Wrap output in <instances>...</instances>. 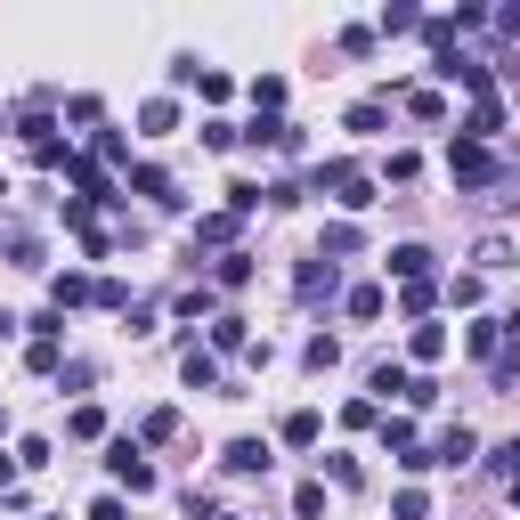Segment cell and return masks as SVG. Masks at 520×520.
<instances>
[{
	"label": "cell",
	"mask_w": 520,
	"mask_h": 520,
	"mask_svg": "<svg viewBox=\"0 0 520 520\" xmlns=\"http://www.w3.org/2000/svg\"><path fill=\"white\" fill-rule=\"evenodd\" d=\"M317 195H334L342 212H366V204H374V179H366L358 163H317Z\"/></svg>",
	"instance_id": "6da1fadb"
},
{
	"label": "cell",
	"mask_w": 520,
	"mask_h": 520,
	"mask_svg": "<svg viewBox=\"0 0 520 520\" xmlns=\"http://www.w3.org/2000/svg\"><path fill=\"white\" fill-rule=\"evenodd\" d=\"M447 171H455V187H488V179H496V155H488L480 139H455V147H447Z\"/></svg>",
	"instance_id": "7a4b0ae2"
},
{
	"label": "cell",
	"mask_w": 520,
	"mask_h": 520,
	"mask_svg": "<svg viewBox=\"0 0 520 520\" xmlns=\"http://www.w3.org/2000/svg\"><path fill=\"white\" fill-rule=\"evenodd\" d=\"M106 472H114V480H122L130 496H147V488H155V464H147V455L130 447V439H114V455H106Z\"/></svg>",
	"instance_id": "3957f363"
},
{
	"label": "cell",
	"mask_w": 520,
	"mask_h": 520,
	"mask_svg": "<svg viewBox=\"0 0 520 520\" xmlns=\"http://www.w3.org/2000/svg\"><path fill=\"white\" fill-rule=\"evenodd\" d=\"M82 301H98V277H82V269L49 277V309H57V317H65V309H82Z\"/></svg>",
	"instance_id": "277c9868"
},
{
	"label": "cell",
	"mask_w": 520,
	"mask_h": 520,
	"mask_svg": "<svg viewBox=\"0 0 520 520\" xmlns=\"http://www.w3.org/2000/svg\"><path fill=\"white\" fill-rule=\"evenodd\" d=\"M423 455H431V464H447V472H455V464H472V455H480V439H472L464 423H455V431H439V439H431Z\"/></svg>",
	"instance_id": "5b68a950"
},
{
	"label": "cell",
	"mask_w": 520,
	"mask_h": 520,
	"mask_svg": "<svg viewBox=\"0 0 520 520\" xmlns=\"http://www.w3.org/2000/svg\"><path fill=\"white\" fill-rule=\"evenodd\" d=\"M390 277H399V285H423V277H431V252H423V244H399V252H390Z\"/></svg>",
	"instance_id": "8992f818"
},
{
	"label": "cell",
	"mask_w": 520,
	"mask_h": 520,
	"mask_svg": "<svg viewBox=\"0 0 520 520\" xmlns=\"http://www.w3.org/2000/svg\"><path fill=\"white\" fill-rule=\"evenodd\" d=\"M0 244H9V252L25 260V269H41V236H33V228H17V220H0Z\"/></svg>",
	"instance_id": "52a82bcc"
},
{
	"label": "cell",
	"mask_w": 520,
	"mask_h": 520,
	"mask_svg": "<svg viewBox=\"0 0 520 520\" xmlns=\"http://www.w3.org/2000/svg\"><path fill=\"white\" fill-rule=\"evenodd\" d=\"M293 285H301V301H317V293H334V260H325V252H317V260H309V269H301Z\"/></svg>",
	"instance_id": "ba28073f"
},
{
	"label": "cell",
	"mask_w": 520,
	"mask_h": 520,
	"mask_svg": "<svg viewBox=\"0 0 520 520\" xmlns=\"http://www.w3.org/2000/svg\"><path fill=\"white\" fill-rule=\"evenodd\" d=\"M252 106H260V122H277V106H285V74H260V82H252Z\"/></svg>",
	"instance_id": "9c48e42d"
},
{
	"label": "cell",
	"mask_w": 520,
	"mask_h": 520,
	"mask_svg": "<svg viewBox=\"0 0 520 520\" xmlns=\"http://www.w3.org/2000/svg\"><path fill=\"white\" fill-rule=\"evenodd\" d=\"M171 122H179V106H171V98H147V106H139V130H147V139H163Z\"/></svg>",
	"instance_id": "30bf717a"
},
{
	"label": "cell",
	"mask_w": 520,
	"mask_h": 520,
	"mask_svg": "<svg viewBox=\"0 0 520 520\" xmlns=\"http://www.w3.org/2000/svg\"><path fill=\"white\" fill-rule=\"evenodd\" d=\"M228 472H269V447H260V439H236V447H228Z\"/></svg>",
	"instance_id": "8fae6325"
},
{
	"label": "cell",
	"mask_w": 520,
	"mask_h": 520,
	"mask_svg": "<svg viewBox=\"0 0 520 520\" xmlns=\"http://www.w3.org/2000/svg\"><path fill=\"white\" fill-rule=\"evenodd\" d=\"M317 431H325V423H317L309 407H293V415H285V447H317Z\"/></svg>",
	"instance_id": "7c38bea8"
},
{
	"label": "cell",
	"mask_w": 520,
	"mask_h": 520,
	"mask_svg": "<svg viewBox=\"0 0 520 520\" xmlns=\"http://www.w3.org/2000/svg\"><path fill=\"white\" fill-rule=\"evenodd\" d=\"M130 187H139V195H155V204H179V195H171V179H163L155 163H139V171H130Z\"/></svg>",
	"instance_id": "4fadbf2b"
},
{
	"label": "cell",
	"mask_w": 520,
	"mask_h": 520,
	"mask_svg": "<svg viewBox=\"0 0 520 520\" xmlns=\"http://www.w3.org/2000/svg\"><path fill=\"white\" fill-rule=\"evenodd\" d=\"M407 114H415V122H447V98H439V90H407Z\"/></svg>",
	"instance_id": "5bb4252c"
},
{
	"label": "cell",
	"mask_w": 520,
	"mask_h": 520,
	"mask_svg": "<svg viewBox=\"0 0 520 520\" xmlns=\"http://www.w3.org/2000/svg\"><path fill=\"white\" fill-rule=\"evenodd\" d=\"M179 374H187L195 390H204V382H220V366H212V350H187V358H179Z\"/></svg>",
	"instance_id": "9a60e30c"
},
{
	"label": "cell",
	"mask_w": 520,
	"mask_h": 520,
	"mask_svg": "<svg viewBox=\"0 0 520 520\" xmlns=\"http://www.w3.org/2000/svg\"><path fill=\"white\" fill-rule=\"evenodd\" d=\"M220 285H228V293L252 285V252H220Z\"/></svg>",
	"instance_id": "2e32d148"
},
{
	"label": "cell",
	"mask_w": 520,
	"mask_h": 520,
	"mask_svg": "<svg viewBox=\"0 0 520 520\" xmlns=\"http://www.w3.org/2000/svg\"><path fill=\"white\" fill-rule=\"evenodd\" d=\"M236 236V212H212V220H195V244H228Z\"/></svg>",
	"instance_id": "e0dca14e"
},
{
	"label": "cell",
	"mask_w": 520,
	"mask_h": 520,
	"mask_svg": "<svg viewBox=\"0 0 520 520\" xmlns=\"http://www.w3.org/2000/svg\"><path fill=\"white\" fill-rule=\"evenodd\" d=\"M212 342H220V350H252V334H244V317H220V325H212Z\"/></svg>",
	"instance_id": "ac0fdd59"
},
{
	"label": "cell",
	"mask_w": 520,
	"mask_h": 520,
	"mask_svg": "<svg viewBox=\"0 0 520 520\" xmlns=\"http://www.w3.org/2000/svg\"><path fill=\"white\" fill-rule=\"evenodd\" d=\"M415 358H423V366L447 358V334H439V325H415Z\"/></svg>",
	"instance_id": "d6986e66"
},
{
	"label": "cell",
	"mask_w": 520,
	"mask_h": 520,
	"mask_svg": "<svg viewBox=\"0 0 520 520\" xmlns=\"http://www.w3.org/2000/svg\"><path fill=\"white\" fill-rule=\"evenodd\" d=\"M480 269H512V244L504 236H480Z\"/></svg>",
	"instance_id": "ffe728a7"
},
{
	"label": "cell",
	"mask_w": 520,
	"mask_h": 520,
	"mask_svg": "<svg viewBox=\"0 0 520 520\" xmlns=\"http://www.w3.org/2000/svg\"><path fill=\"white\" fill-rule=\"evenodd\" d=\"M171 309H179V317H187V325H195V317H204V309H212V293H204V285H187V293H179V301H171Z\"/></svg>",
	"instance_id": "44dd1931"
},
{
	"label": "cell",
	"mask_w": 520,
	"mask_h": 520,
	"mask_svg": "<svg viewBox=\"0 0 520 520\" xmlns=\"http://www.w3.org/2000/svg\"><path fill=\"white\" fill-rule=\"evenodd\" d=\"M390 512H399V520H423V512H431V496H423V488H399V504H390Z\"/></svg>",
	"instance_id": "7402d4cb"
},
{
	"label": "cell",
	"mask_w": 520,
	"mask_h": 520,
	"mask_svg": "<svg viewBox=\"0 0 520 520\" xmlns=\"http://www.w3.org/2000/svg\"><path fill=\"white\" fill-rule=\"evenodd\" d=\"M399 301H407V317H423V309H431V301H439V285H431V277H423V285H407V293H399Z\"/></svg>",
	"instance_id": "603a6c76"
},
{
	"label": "cell",
	"mask_w": 520,
	"mask_h": 520,
	"mask_svg": "<svg viewBox=\"0 0 520 520\" xmlns=\"http://www.w3.org/2000/svg\"><path fill=\"white\" fill-rule=\"evenodd\" d=\"M350 317H382V285H358L350 293Z\"/></svg>",
	"instance_id": "cb8c5ba5"
},
{
	"label": "cell",
	"mask_w": 520,
	"mask_h": 520,
	"mask_svg": "<svg viewBox=\"0 0 520 520\" xmlns=\"http://www.w3.org/2000/svg\"><path fill=\"white\" fill-rule=\"evenodd\" d=\"M25 366H33V374H57V342H41V334H33V350H25Z\"/></svg>",
	"instance_id": "d4e9b609"
},
{
	"label": "cell",
	"mask_w": 520,
	"mask_h": 520,
	"mask_svg": "<svg viewBox=\"0 0 520 520\" xmlns=\"http://www.w3.org/2000/svg\"><path fill=\"white\" fill-rule=\"evenodd\" d=\"M293 512H301V520H317V512H325V488H317V480H309V488H293Z\"/></svg>",
	"instance_id": "484cf974"
},
{
	"label": "cell",
	"mask_w": 520,
	"mask_h": 520,
	"mask_svg": "<svg viewBox=\"0 0 520 520\" xmlns=\"http://www.w3.org/2000/svg\"><path fill=\"white\" fill-rule=\"evenodd\" d=\"M90 520H122V496H98V504H90Z\"/></svg>",
	"instance_id": "4316f807"
},
{
	"label": "cell",
	"mask_w": 520,
	"mask_h": 520,
	"mask_svg": "<svg viewBox=\"0 0 520 520\" xmlns=\"http://www.w3.org/2000/svg\"><path fill=\"white\" fill-rule=\"evenodd\" d=\"M496 25H504V33H520V9H504V17H496Z\"/></svg>",
	"instance_id": "83f0119b"
},
{
	"label": "cell",
	"mask_w": 520,
	"mask_h": 520,
	"mask_svg": "<svg viewBox=\"0 0 520 520\" xmlns=\"http://www.w3.org/2000/svg\"><path fill=\"white\" fill-rule=\"evenodd\" d=\"M9 472H17V464H9V455H0V480H9Z\"/></svg>",
	"instance_id": "f1b7e54d"
},
{
	"label": "cell",
	"mask_w": 520,
	"mask_h": 520,
	"mask_svg": "<svg viewBox=\"0 0 520 520\" xmlns=\"http://www.w3.org/2000/svg\"><path fill=\"white\" fill-rule=\"evenodd\" d=\"M220 520H244V512H220Z\"/></svg>",
	"instance_id": "f546056e"
},
{
	"label": "cell",
	"mask_w": 520,
	"mask_h": 520,
	"mask_svg": "<svg viewBox=\"0 0 520 520\" xmlns=\"http://www.w3.org/2000/svg\"><path fill=\"white\" fill-rule=\"evenodd\" d=\"M512 496H520V488H512Z\"/></svg>",
	"instance_id": "4dcf8cb0"
}]
</instances>
